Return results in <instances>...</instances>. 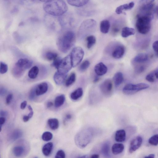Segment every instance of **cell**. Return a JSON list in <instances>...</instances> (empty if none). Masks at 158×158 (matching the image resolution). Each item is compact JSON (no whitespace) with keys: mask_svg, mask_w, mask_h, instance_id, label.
I'll use <instances>...</instances> for the list:
<instances>
[{"mask_svg":"<svg viewBox=\"0 0 158 158\" xmlns=\"http://www.w3.org/2000/svg\"><path fill=\"white\" fill-rule=\"evenodd\" d=\"M44 11L53 16H61L65 14L68 10V6L63 0H52L45 3L43 6Z\"/></svg>","mask_w":158,"mask_h":158,"instance_id":"1","label":"cell"},{"mask_svg":"<svg viewBox=\"0 0 158 158\" xmlns=\"http://www.w3.org/2000/svg\"><path fill=\"white\" fill-rule=\"evenodd\" d=\"M75 41V33L72 31H68L58 39L57 46L60 51L66 53L74 45Z\"/></svg>","mask_w":158,"mask_h":158,"instance_id":"2","label":"cell"},{"mask_svg":"<svg viewBox=\"0 0 158 158\" xmlns=\"http://www.w3.org/2000/svg\"><path fill=\"white\" fill-rule=\"evenodd\" d=\"M92 130L88 128L79 132L75 137L76 145L80 148H84L91 141L93 134Z\"/></svg>","mask_w":158,"mask_h":158,"instance_id":"3","label":"cell"},{"mask_svg":"<svg viewBox=\"0 0 158 158\" xmlns=\"http://www.w3.org/2000/svg\"><path fill=\"white\" fill-rule=\"evenodd\" d=\"M153 18L146 16H138L136 27L138 32L142 34H147L150 30L151 22Z\"/></svg>","mask_w":158,"mask_h":158,"instance_id":"4","label":"cell"},{"mask_svg":"<svg viewBox=\"0 0 158 158\" xmlns=\"http://www.w3.org/2000/svg\"><path fill=\"white\" fill-rule=\"evenodd\" d=\"M97 26V22L93 19H89L84 21L80 26L79 35L81 37H84L93 32Z\"/></svg>","mask_w":158,"mask_h":158,"instance_id":"5","label":"cell"},{"mask_svg":"<svg viewBox=\"0 0 158 158\" xmlns=\"http://www.w3.org/2000/svg\"><path fill=\"white\" fill-rule=\"evenodd\" d=\"M149 87V85L144 83L136 84H128L124 87L123 89V92L125 94L131 95L141 90L148 88Z\"/></svg>","mask_w":158,"mask_h":158,"instance_id":"6","label":"cell"},{"mask_svg":"<svg viewBox=\"0 0 158 158\" xmlns=\"http://www.w3.org/2000/svg\"><path fill=\"white\" fill-rule=\"evenodd\" d=\"M84 54V51L81 47H77L72 50L70 55L73 68L80 64L83 58Z\"/></svg>","mask_w":158,"mask_h":158,"instance_id":"7","label":"cell"},{"mask_svg":"<svg viewBox=\"0 0 158 158\" xmlns=\"http://www.w3.org/2000/svg\"><path fill=\"white\" fill-rule=\"evenodd\" d=\"M73 67L70 54L62 59L57 71L64 74H67Z\"/></svg>","mask_w":158,"mask_h":158,"instance_id":"8","label":"cell"},{"mask_svg":"<svg viewBox=\"0 0 158 158\" xmlns=\"http://www.w3.org/2000/svg\"><path fill=\"white\" fill-rule=\"evenodd\" d=\"M102 93L106 96H109L111 94L113 84L112 80L109 79L105 80L101 84L100 87Z\"/></svg>","mask_w":158,"mask_h":158,"instance_id":"9","label":"cell"},{"mask_svg":"<svg viewBox=\"0 0 158 158\" xmlns=\"http://www.w3.org/2000/svg\"><path fill=\"white\" fill-rule=\"evenodd\" d=\"M143 142L142 138L138 136L131 142L129 149V152L131 153L137 150L141 146Z\"/></svg>","mask_w":158,"mask_h":158,"instance_id":"10","label":"cell"},{"mask_svg":"<svg viewBox=\"0 0 158 158\" xmlns=\"http://www.w3.org/2000/svg\"><path fill=\"white\" fill-rule=\"evenodd\" d=\"M125 50L122 45H119L116 46L112 52V56L116 59H119L124 55Z\"/></svg>","mask_w":158,"mask_h":158,"instance_id":"11","label":"cell"},{"mask_svg":"<svg viewBox=\"0 0 158 158\" xmlns=\"http://www.w3.org/2000/svg\"><path fill=\"white\" fill-rule=\"evenodd\" d=\"M16 64L26 70L29 69L32 66L33 62L27 58H21L18 60Z\"/></svg>","mask_w":158,"mask_h":158,"instance_id":"12","label":"cell"},{"mask_svg":"<svg viewBox=\"0 0 158 158\" xmlns=\"http://www.w3.org/2000/svg\"><path fill=\"white\" fill-rule=\"evenodd\" d=\"M94 70L97 75L102 76L106 73L108 68L103 63L100 62L95 66Z\"/></svg>","mask_w":158,"mask_h":158,"instance_id":"13","label":"cell"},{"mask_svg":"<svg viewBox=\"0 0 158 158\" xmlns=\"http://www.w3.org/2000/svg\"><path fill=\"white\" fill-rule=\"evenodd\" d=\"M48 89V85L46 82L41 83L36 86L35 91L37 96L42 95L47 92Z\"/></svg>","mask_w":158,"mask_h":158,"instance_id":"14","label":"cell"},{"mask_svg":"<svg viewBox=\"0 0 158 158\" xmlns=\"http://www.w3.org/2000/svg\"><path fill=\"white\" fill-rule=\"evenodd\" d=\"M67 77V74H62L57 71L53 76L54 80L57 85H61L64 83Z\"/></svg>","mask_w":158,"mask_h":158,"instance_id":"15","label":"cell"},{"mask_svg":"<svg viewBox=\"0 0 158 158\" xmlns=\"http://www.w3.org/2000/svg\"><path fill=\"white\" fill-rule=\"evenodd\" d=\"M134 2H131L129 4L120 6L116 8V12L118 14H121L124 10L132 9L134 7Z\"/></svg>","mask_w":158,"mask_h":158,"instance_id":"16","label":"cell"},{"mask_svg":"<svg viewBox=\"0 0 158 158\" xmlns=\"http://www.w3.org/2000/svg\"><path fill=\"white\" fill-rule=\"evenodd\" d=\"M89 1L90 0H67L68 3L70 5L78 7L85 6Z\"/></svg>","mask_w":158,"mask_h":158,"instance_id":"17","label":"cell"},{"mask_svg":"<svg viewBox=\"0 0 158 158\" xmlns=\"http://www.w3.org/2000/svg\"><path fill=\"white\" fill-rule=\"evenodd\" d=\"M126 139V133L123 130H117L115 135V139L116 141L118 142H123Z\"/></svg>","mask_w":158,"mask_h":158,"instance_id":"18","label":"cell"},{"mask_svg":"<svg viewBox=\"0 0 158 158\" xmlns=\"http://www.w3.org/2000/svg\"><path fill=\"white\" fill-rule=\"evenodd\" d=\"M25 70L15 64L12 69V74L15 78H20L23 75Z\"/></svg>","mask_w":158,"mask_h":158,"instance_id":"19","label":"cell"},{"mask_svg":"<svg viewBox=\"0 0 158 158\" xmlns=\"http://www.w3.org/2000/svg\"><path fill=\"white\" fill-rule=\"evenodd\" d=\"M135 33V30L132 28L128 27L123 28L122 31L121 36L124 38L134 35Z\"/></svg>","mask_w":158,"mask_h":158,"instance_id":"20","label":"cell"},{"mask_svg":"<svg viewBox=\"0 0 158 158\" xmlns=\"http://www.w3.org/2000/svg\"><path fill=\"white\" fill-rule=\"evenodd\" d=\"M110 27L109 21L108 20L102 21L100 24V28L101 32L103 34H106L108 32Z\"/></svg>","mask_w":158,"mask_h":158,"instance_id":"21","label":"cell"},{"mask_svg":"<svg viewBox=\"0 0 158 158\" xmlns=\"http://www.w3.org/2000/svg\"><path fill=\"white\" fill-rule=\"evenodd\" d=\"M83 89L82 88L79 87L71 93V98L74 101H76L80 98L83 95Z\"/></svg>","mask_w":158,"mask_h":158,"instance_id":"22","label":"cell"},{"mask_svg":"<svg viewBox=\"0 0 158 158\" xmlns=\"http://www.w3.org/2000/svg\"><path fill=\"white\" fill-rule=\"evenodd\" d=\"M101 152L102 155L105 157H110V146L108 142H106L102 146Z\"/></svg>","mask_w":158,"mask_h":158,"instance_id":"23","label":"cell"},{"mask_svg":"<svg viewBox=\"0 0 158 158\" xmlns=\"http://www.w3.org/2000/svg\"><path fill=\"white\" fill-rule=\"evenodd\" d=\"M124 148V145L122 144H115L112 147V152L115 155L119 154L123 152Z\"/></svg>","mask_w":158,"mask_h":158,"instance_id":"24","label":"cell"},{"mask_svg":"<svg viewBox=\"0 0 158 158\" xmlns=\"http://www.w3.org/2000/svg\"><path fill=\"white\" fill-rule=\"evenodd\" d=\"M113 80L116 87L120 86L123 81V77L122 73L120 72L116 73L113 77Z\"/></svg>","mask_w":158,"mask_h":158,"instance_id":"25","label":"cell"},{"mask_svg":"<svg viewBox=\"0 0 158 158\" xmlns=\"http://www.w3.org/2000/svg\"><path fill=\"white\" fill-rule=\"evenodd\" d=\"M39 72L38 67L35 66L31 68L28 73V76L31 79H35L38 76Z\"/></svg>","mask_w":158,"mask_h":158,"instance_id":"26","label":"cell"},{"mask_svg":"<svg viewBox=\"0 0 158 158\" xmlns=\"http://www.w3.org/2000/svg\"><path fill=\"white\" fill-rule=\"evenodd\" d=\"M53 146V143L50 142L46 144L43 146L42 151L45 156H48L50 154L52 150Z\"/></svg>","mask_w":158,"mask_h":158,"instance_id":"27","label":"cell"},{"mask_svg":"<svg viewBox=\"0 0 158 158\" xmlns=\"http://www.w3.org/2000/svg\"><path fill=\"white\" fill-rule=\"evenodd\" d=\"M65 101V97L64 94L57 97L54 101L55 107L56 108L61 107L64 105Z\"/></svg>","mask_w":158,"mask_h":158,"instance_id":"28","label":"cell"},{"mask_svg":"<svg viewBox=\"0 0 158 158\" xmlns=\"http://www.w3.org/2000/svg\"><path fill=\"white\" fill-rule=\"evenodd\" d=\"M48 123L50 128L52 130H55L59 127V122L57 119H50L48 120Z\"/></svg>","mask_w":158,"mask_h":158,"instance_id":"29","label":"cell"},{"mask_svg":"<svg viewBox=\"0 0 158 158\" xmlns=\"http://www.w3.org/2000/svg\"><path fill=\"white\" fill-rule=\"evenodd\" d=\"M148 59V55L144 53H140L137 55L134 58V61L136 62H143L147 61Z\"/></svg>","mask_w":158,"mask_h":158,"instance_id":"30","label":"cell"},{"mask_svg":"<svg viewBox=\"0 0 158 158\" xmlns=\"http://www.w3.org/2000/svg\"><path fill=\"white\" fill-rule=\"evenodd\" d=\"M24 148L21 146H15L13 149V152L14 155L17 157L21 156L24 153Z\"/></svg>","mask_w":158,"mask_h":158,"instance_id":"31","label":"cell"},{"mask_svg":"<svg viewBox=\"0 0 158 158\" xmlns=\"http://www.w3.org/2000/svg\"><path fill=\"white\" fill-rule=\"evenodd\" d=\"M87 41V47L88 49H90L96 42V39L94 36L90 35L87 36L86 38Z\"/></svg>","mask_w":158,"mask_h":158,"instance_id":"32","label":"cell"},{"mask_svg":"<svg viewBox=\"0 0 158 158\" xmlns=\"http://www.w3.org/2000/svg\"><path fill=\"white\" fill-rule=\"evenodd\" d=\"M76 79L75 74L74 72L72 73L66 80V86L68 87L72 85L75 81Z\"/></svg>","mask_w":158,"mask_h":158,"instance_id":"33","label":"cell"},{"mask_svg":"<svg viewBox=\"0 0 158 158\" xmlns=\"http://www.w3.org/2000/svg\"><path fill=\"white\" fill-rule=\"evenodd\" d=\"M57 57V54L52 52H48L45 54L46 58L50 61H53Z\"/></svg>","mask_w":158,"mask_h":158,"instance_id":"34","label":"cell"},{"mask_svg":"<svg viewBox=\"0 0 158 158\" xmlns=\"http://www.w3.org/2000/svg\"><path fill=\"white\" fill-rule=\"evenodd\" d=\"M90 63L88 60H85L83 61L79 67V70L82 72H83L86 70L89 67Z\"/></svg>","mask_w":158,"mask_h":158,"instance_id":"35","label":"cell"},{"mask_svg":"<svg viewBox=\"0 0 158 158\" xmlns=\"http://www.w3.org/2000/svg\"><path fill=\"white\" fill-rule=\"evenodd\" d=\"M149 143L151 145L157 146L158 145V134L151 137L148 140Z\"/></svg>","mask_w":158,"mask_h":158,"instance_id":"36","label":"cell"},{"mask_svg":"<svg viewBox=\"0 0 158 158\" xmlns=\"http://www.w3.org/2000/svg\"><path fill=\"white\" fill-rule=\"evenodd\" d=\"M53 138V135L52 133L49 132H46L44 133L42 136V140L46 141H50Z\"/></svg>","mask_w":158,"mask_h":158,"instance_id":"37","label":"cell"},{"mask_svg":"<svg viewBox=\"0 0 158 158\" xmlns=\"http://www.w3.org/2000/svg\"><path fill=\"white\" fill-rule=\"evenodd\" d=\"M8 65L5 63L1 62V67H0V73L2 74L6 73L8 71Z\"/></svg>","mask_w":158,"mask_h":158,"instance_id":"38","label":"cell"},{"mask_svg":"<svg viewBox=\"0 0 158 158\" xmlns=\"http://www.w3.org/2000/svg\"><path fill=\"white\" fill-rule=\"evenodd\" d=\"M62 59L60 57H57L53 61L51 66L57 69L60 64Z\"/></svg>","mask_w":158,"mask_h":158,"instance_id":"39","label":"cell"},{"mask_svg":"<svg viewBox=\"0 0 158 158\" xmlns=\"http://www.w3.org/2000/svg\"><path fill=\"white\" fill-rule=\"evenodd\" d=\"M36 87L33 88L30 91L29 94V99L30 100L33 101L34 100L37 96L35 91Z\"/></svg>","mask_w":158,"mask_h":158,"instance_id":"40","label":"cell"},{"mask_svg":"<svg viewBox=\"0 0 158 158\" xmlns=\"http://www.w3.org/2000/svg\"><path fill=\"white\" fill-rule=\"evenodd\" d=\"M156 71H154L148 75L146 77V79L149 82H154V77Z\"/></svg>","mask_w":158,"mask_h":158,"instance_id":"41","label":"cell"},{"mask_svg":"<svg viewBox=\"0 0 158 158\" xmlns=\"http://www.w3.org/2000/svg\"><path fill=\"white\" fill-rule=\"evenodd\" d=\"M22 135V133L20 130L14 131L12 134V139L14 140L20 138Z\"/></svg>","mask_w":158,"mask_h":158,"instance_id":"42","label":"cell"},{"mask_svg":"<svg viewBox=\"0 0 158 158\" xmlns=\"http://www.w3.org/2000/svg\"><path fill=\"white\" fill-rule=\"evenodd\" d=\"M66 157V154L65 152L62 150H58L57 152L55 155L56 158H64Z\"/></svg>","mask_w":158,"mask_h":158,"instance_id":"43","label":"cell"},{"mask_svg":"<svg viewBox=\"0 0 158 158\" xmlns=\"http://www.w3.org/2000/svg\"><path fill=\"white\" fill-rule=\"evenodd\" d=\"M20 2L25 5H28L35 3L37 0H20Z\"/></svg>","mask_w":158,"mask_h":158,"instance_id":"44","label":"cell"},{"mask_svg":"<svg viewBox=\"0 0 158 158\" xmlns=\"http://www.w3.org/2000/svg\"><path fill=\"white\" fill-rule=\"evenodd\" d=\"M13 98V95L12 94H10L8 95L6 98V103L7 105H9L10 103Z\"/></svg>","mask_w":158,"mask_h":158,"instance_id":"45","label":"cell"},{"mask_svg":"<svg viewBox=\"0 0 158 158\" xmlns=\"http://www.w3.org/2000/svg\"><path fill=\"white\" fill-rule=\"evenodd\" d=\"M154 0H142L141 4L142 6L152 3Z\"/></svg>","mask_w":158,"mask_h":158,"instance_id":"46","label":"cell"},{"mask_svg":"<svg viewBox=\"0 0 158 158\" xmlns=\"http://www.w3.org/2000/svg\"><path fill=\"white\" fill-rule=\"evenodd\" d=\"M152 48L156 53H158V41L153 43L152 45Z\"/></svg>","mask_w":158,"mask_h":158,"instance_id":"47","label":"cell"},{"mask_svg":"<svg viewBox=\"0 0 158 158\" xmlns=\"http://www.w3.org/2000/svg\"><path fill=\"white\" fill-rule=\"evenodd\" d=\"M7 90L4 87H1L0 89V94L1 96H4L6 93Z\"/></svg>","mask_w":158,"mask_h":158,"instance_id":"48","label":"cell"},{"mask_svg":"<svg viewBox=\"0 0 158 158\" xmlns=\"http://www.w3.org/2000/svg\"><path fill=\"white\" fill-rule=\"evenodd\" d=\"M27 102L26 101H24L22 102L20 105V108L22 110L24 109L27 106Z\"/></svg>","mask_w":158,"mask_h":158,"instance_id":"49","label":"cell"},{"mask_svg":"<svg viewBox=\"0 0 158 158\" xmlns=\"http://www.w3.org/2000/svg\"><path fill=\"white\" fill-rule=\"evenodd\" d=\"M6 120V118L3 116L1 117L0 118V124H1V126H2V125H3L5 123Z\"/></svg>","mask_w":158,"mask_h":158,"instance_id":"50","label":"cell"},{"mask_svg":"<svg viewBox=\"0 0 158 158\" xmlns=\"http://www.w3.org/2000/svg\"><path fill=\"white\" fill-rule=\"evenodd\" d=\"M30 119V118L27 115L24 116L23 118V120L25 122L28 121Z\"/></svg>","mask_w":158,"mask_h":158,"instance_id":"51","label":"cell"},{"mask_svg":"<svg viewBox=\"0 0 158 158\" xmlns=\"http://www.w3.org/2000/svg\"><path fill=\"white\" fill-rule=\"evenodd\" d=\"M72 115L69 114H67L66 116V119L67 120H69L72 119Z\"/></svg>","mask_w":158,"mask_h":158,"instance_id":"52","label":"cell"},{"mask_svg":"<svg viewBox=\"0 0 158 158\" xmlns=\"http://www.w3.org/2000/svg\"><path fill=\"white\" fill-rule=\"evenodd\" d=\"M30 112L28 115V116H29V117L30 118H31V117H32L34 115V112L33 110H31L30 111Z\"/></svg>","mask_w":158,"mask_h":158,"instance_id":"53","label":"cell"},{"mask_svg":"<svg viewBox=\"0 0 158 158\" xmlns=\"http://www.w3.org/2000/svg\"><path fill=\"white\" fill-rule=\"evenodd\" d=\"M99 79L100 78L99 76L97 75V76H96L94 78L93 82L94 83H97L99 81Z\"/></svg>","mask_w":158,"mask_h":158,"instance_id":"54","label":"cell"},{"mask_svg":"<svg viewBox=\"0 0 158 158\" xmlns=\"http://www.w3.org/2000/svg\"><path fill=\"white\" fill-rule=\"evenodd\" d=\"M53 105V103L51 102H48L47 104V107L48 108H50L52 107Z\"/></svg>","mask_w":158,"mask_h":158,"instance_id":"55","label":"cell"},{"mask_svg":"<svg viewBox=\"0 0 158 158\" xmlns=\"http://www.w3.org/2000/svg\"><path fill=\"white\" fill-rule=\"evenodd\" d=\"M90 157L91 158H98L99 157V155L98 154H94L92 155Z\"/></svg>","mask_w":158,"mask_h":158,"instance_id":"56","label":"cell"},{"mask_svg":"<svg viewBox=\"0 0 158 158\" xmlns=\"http://www.w3.org/2000/svg\"><path fill=\"white\" fill-rule=\"evenodd\" d=\"M6 114L7 113L6 112L3 111L1 112V116H6Z\"/></svg>","mask_w":158,"mask_h":158,"instance_id":"57","label":"cell"},{"mask_svg":"<svg viewBox=\"0 0 158 158\" xmlns=\"http://www.w3.org/2000/svg\"><path fill=\"white\" fill-rule=\"evenodd\" d=\"M145 157H152V158H154L155 157V155L154 154H150L147 156H146Z\"/></svg>","mask_w":158,"mask_h":158,"instance_id":"58","label":"cell"},{"mask_svg":"<svg viewBox=\"0 0 158 158\" xmlns=\"http://www.w3.org/2000/svg\"><path fill=\"white\" fill-rule=\"evenodd\" d=\"M39 1L42 2H44V3H45L51 1L52 0H39Z\"/></svg>","mask_w":158,"mask_h":158,"instance_id":"59","label":"cell"},{"mask_svg":"<svg viewBox=\"0 0 158 158\" xmlns=\"http://www.w3.org/2000/svg\"><path fill=\"white\" fill-rule=\"evenodd\" d=\"M155 76L156 78L157 79H158V72L156 71L155 73Z\"/></svg>","mask_w":158,"mask_h":158,"instance_id":"60","label":"cell"},{"mask_svg":"<svg viewBox=\"0 0 158 158\" xmlns=\"http://www.w3.org/2000/svg\"><path fill=\"white\" fill-rule=\"evenodd\" d=\"M156 12L157 16H158V7L156 8Z\"/></svg>","mask_w":158,"mask_h":158,"instance_id":"61","label":"cell"},{"mask_svg":"<svg viewBox=\"0 0 158 158\" xmlns=\"http://www.w3.org/2000/svg\"><path fill=\"white\" fill-rule=\"evenodd\" d=\"M156 55L157 57H158V53H156Z\"/></svg>","mask_w":158,"mask_h":158,"instance_id":"62","label":"cell"}]
</instances>
